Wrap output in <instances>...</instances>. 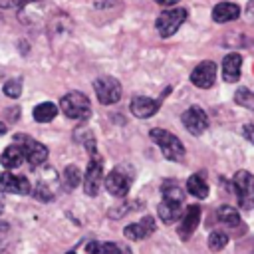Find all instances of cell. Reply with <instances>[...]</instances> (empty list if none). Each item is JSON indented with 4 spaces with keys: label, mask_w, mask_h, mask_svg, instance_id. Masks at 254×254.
Returning a JSON list of instances; mask_svg holds the SVG:
<instances>
[{
    "label": "cell",
    "mask_w": 254,
    "mask_h": 254,
    "mask_svg": "<svg viewBox=\"0 0 254 254\" xmlns=\"http://www.w3.org/2000/svg\"><path fill=\"white\" fill-rule=\"evenodd\" d=\"M242 135H244V139H246V141L254 143V123L244 125V127H242Z\"/></svg>",
    "instance_id": "obj_30"
},
{
    "label": "cell",
    "mask_w": 254,
    "mask_h": 254,
    "mask_svg": "<svg viewBox=\"0 0 254 254\" xmlns=\"http://www.w3.org/2000/svg\"><path fill=\"white\" fill-rule=\"evenodd\" d=\"M85 252L87 254H103V244L101 242H89L85 246Z\"/></svg>",
    "instance_id": "obj_29"
},
{
    "label": "cell",
    "mask_w": 254,
    "mask_h": 254,
    "mask_svg": "<svg viewBox=\"0 0 254 254\" xmlns=\"http://www.w3.org/2000/svg\"><path fill=\"white\" fill-rule=\"evenodd\" d=\"M0 190L12 192V194H28L32 190V187H30V181L26 177L6 171L0 175Z\"/></svg>",
    "instance_id": "obj_9"
},
{
    "label": "cell",
    "mask_w": 254,
    "mask_h": 254,
    "mask_svg": "<svg viewBox=\"0 0 254 254\" xmlns=\"http://www.w3.org/2000/svg\"><path fill=\"white\" fill-rule=\"evenodd\" d=\"M131 113L139 119H145V117H151L159 111V103L151 97H145V95H137L131 99Z\"/></svg>",
    "instance_id": "obj_14"
},
{
    "label": "cell",
    "mask_w": 254,
    "mask_h": 254,
    "mask_svg": "<svg viewBox=\"0 0 254 254\" xmlns=\"http://www.w3.org/2000/svg\"><path fill=\"white\" fill-rule=\"evenodd\" d=\"M60 107H62L64 115L69 117V119L83 121V119H87L91 115V103H89L87 95H83L81 91H69V93H65L62 97V101H60Z\"/></svg>",
    "instance_id": "obj_1"
},
{
    "label": "cell",
    "mask_w": 254,
    "mask_h": 254,
    "mask_svg": "<svg viewBox=\"0 0 254 254\" xmlns=\"http://www.w3.org/2000/svg\"><path fill=\"white\" fill-rule=\"evenodd\" d=\"M157 4H161V6H167V8H171V6H175L177 2H181V0H155Z\"/></svg>",
    "instance_id": "obj_31"
},
{
    "label": "cell",
    "mask_w": 254,
    "mask_h": 254,
    "mask_svg": "<svg viewBox=\"0 0 254 254\" xmlns=\"http://www.w3.org/2000/svg\"><path fill=\"white\" fill-rule=\"evenodd\" d=\"M240 16V8L232 2H220L212 8V20L218 22V24H224V22H232Z\"/></svg>",
    "instance_id": "obj_16"
},
{
    "label": "cell",
    "mask_w": 254,
    "mask_h": 254,
    "mask_svg": "<svg viewBox=\"0 0 254 254\" xmlns=\"http://www.w3.org/2000/svg\"><path fill=\"white\" fill-rule=\"evenodd\" d=\"M216 214H218V220L224 222V224H228V226H234V224L240 222V214H238V210H236L234 206L224 204V206H220V208L216 210Z\"/></svg>",
    "instance_id": "obj_21"
},
{
    "label": "cell",
    "mask_w": 254,
    "mask_h": 254,
    "mask_svg": "<svg viewBox=\"0 0 254 254\" xmlns=\"http://www.w3.org/2000/svg\"><path fill=\"white\" fill-rule=\"evenodd\" d=\"M64 183H65L67 189H75L81 183V175H79V169L75 165L65 167V171H64Z\"/></svg>",
    "instance_id": "obj_24"
},
{
    "label": "cell",
    "mask_w": 254,
    "mask_h": 254,
    "mask_svg": "<svg viewBox=\"0 0 254 254\" xmlns=\"http://www.w3.org/2000/svg\"><path fill=\"white\" fill-rule=\"evenodd\" d=\"M22 145V151H24V159L30 163V165H34V167H40L46 159H48V147L46 145H42L40 141H34V139H30V137H20L18 139Z\"/></svg>",
    "instance_id": "obj_7"
},
{
    "label": "cell",
    "mask_w": 254,
    "mask_h": 254,
    "mask_svg": "<svg viewBox=\"0 0 254 254\" xmlns=\"http://www.w3.org/2000/svg\"><path fill=\"white\" fill-rule=\"evenodd\" d=\"M65 254H75V252H65Z\"/></svg>",
    "instance_id": "obj_33"
},
{
    "label": "cell",
    "mask_w": 254,
    "mask_h": 254,
    "mask_svg": "<svg viewBox=\"0 0 254 254\" xmlns=\"http://www.w3.org/2000/svg\"><path fill=\"white\" fill-rule=\"evenodd\" d=\"M187 190H189L192 196H196V198H206V194H208V185H206V181H204L200 175H192V177H189V181H187Z\"/></svg>",
    "instance_id": "obj_20"
},
{
    "label": "cell",
    "mask_w": 254,
    "mask_h": 254,
    "mask_svg": "<svg viewBox=\"0 0 254 254\" xmlns=\"http://www.w3.org/2000/svg\"><path fill=\"white\" fill-rule=\"evenodd\" d=\"M32 113H34V119H36L38 123H48V121H52V119L58 115V107H56V103H52V101H44V103L36 105Z\"/></svg>",
    "instance_id": "obj_19"
},
{
    "label": "cell",
    "mask_w": 254,
    "mask_h": 254,
    "mask_svg": "<svg viewBox=\"0 0 254 254\" xmlns=\"http://www.w3.org/2000/svg\"><path fill=\"white\" fill-rule=\"evenodd\" d=\"M187 16L189 14H187L185 8H167V10H163L159 14V18H157V30H159V34L163 38L173 36L181 28V24L187 20Z\"/></svg>",
    "instance_id": "obj_4"
},
{
    "label": "cell",
    "mask_w": 254,
    "mask_h": 254,
    "mask_svg": "<svg viewBox=\"0 0 254 254\" xmlns=\"http://www.w3.org/2000/svg\"><path fill=\"white\" fill-rule=\"evenodd\" d=\"M181 119H183L185 129H187L190 135H202L204 129H206V125H208V121H206V113H204L200 107H196V105L189 107V109L183 113Z\"/></svg>",
    "instance_id": "obj_8"
},
{
    "label": "cell",
    "mask_w": 254,
    "mask_h": 254,
    "mask_svg": "<svg viewBox=\"0 0 254 254\" xmlns=\"http://www.w3.org/2000/svg\"><path fill=\"white\" fill-rule=\"evenodd\" d=\"M216 79V65L212 62H200L192 71H190V81L200 87V89H206L214 83Z\"/></svg>",
    "instance_id": "obj_10"
},
{
    "label": "cell",
    "mask_w": 254,
    "mask_h": 254,
    "mask_svg": "<svg viewBox=\"0 0 254 254\" xmlns=\"http://www.w3.org/2000/svg\"><path fill=\"white\" fill-rule=\"evenodd\" d=\"M157 214H159V218H161L165 224H173L175 220H179V218L183 216V214H181V202L163 198L161 204L157 206Z\"/></svg>",
    "instance_id": "obj_17"
},
{
    "label": "cell",
    "mask_w": 254,
    "mask_h": 254,
    "mask_svg": "<svg viewBox=\"0 0 254 254\" xmlns=\"http://www.w3.org/2000/svg\"><path fill=\"white\" fill-rule=\"evenodd\" d=\"M161 192H163V198H167V200L183 202V190H181L175 183H171V181H165V183H163Z\"/></svg>",
    "instance_id": "obj_22"
},
{
    "label": "cell",
    "mask_w": 254,
    "mask_h": 254,
    "mask_svg": "<svg viewBox=\"0 0 254 254\" xmlns=\"http://www.w3.org/2000/svg\"><path fill=\"white\" fill-rule=\"evenodd\" d=\"M103 254H131L129 246L117 244V242H105L103 244Z\"/></svg>",
    "instance_id": "obj_26"
},
{
    "label": "cell",
    "mask_w": 254,
    "mask_h": 254,
    "mask_svg": "<svg viewBox=\"0 0 254 254\" xmlns=\"http://www.w3.org/2000/svg\"><path fill=\"white\" fill-rule=\"evenodd\" d=\"M4 93L8 97H18L22 93V81L20 79H8L4 83Z\"/></svg>",
    "instance_id": "obj_25"
},
{
    "label": "cell",
    "mask_w": 254,
    "mask_h": 254,
    "mask_svg": "<svg viewBox=\"0 0 254 254\" xmlns=\"http://www.w3.org/2000/svg\"><path fill=\"white\" fill-rule=\"evenodd\" d=\"M234 97H236V101H238L240 105H246V107H252V103H254V97H252V95H250V91H248V89H244V87H242V89H238Z\"/></svg>",
    "instance_id": "obj_27"
},
{
    "label": "cell",
    "mask_w": 254,
    "mask_h": 254,
    "mask_svg": "<svg viewBox=\"0 0 254 254\" xmlns=\"http://www.w3.org/2000/svg\"><path fill=\"white\" fill-rule=\"evenodd\" d=\"M30 0H0V6L2 8H22L26 6Z\"/></svg>",
    "instance_id": "obj_28"
},
{
    "label": "cell",
    "mask_w": 254,
    "mask_h": 254,
    "mask_svg": "<svg viewBox=\"0 0 254 254\" xmlns=\"http://www.w3.org/2000/svg\"><path fill=\"white\" fill-rule=\"evenodd\" d=\"M93 89H95V95H97L99 103H103V105L117 103L119 97H121V83L111 75L97 77L93 81Z\"/></svg>",
    "instance_id": "obj_5"
},
{
    "label": "cell",
    "mask_w": 254,
    "mask_h": 254,
    "mask_svg": "<svg viewBox=\"0 0 254 254\" xmlns=\"http://www.w3.org/2000/svg\"><path fill=\"white\" fill-rule=\"evenodd\" d=\"M149 135L159 145V149L163 151V155L169 161H181L185 157V147H183L181 139L175 137L171 131H167V129H151Z\"/></svg>",
    "instance_id": "obj_2"
},
{
    "label": "cell",
    "mask_w": 254,
    "mask_h": 254,
    "mask_svg": "<svg viewBox=\"0 0 254 254\" xmlns=\"http://www.w3.org/2000/svg\"><path fill=\"white\" fill-rule=\"evenodd\" d=\"M101 181H103V165H101V159L99 157H93L89 161L87 171H85V177H83V190L89 196H95L99 192Z\"/></svg>",
    "instance_id": "obj_6"
},
{
    "label": "cell",
    "mask_w": 254,
    "mask_h": 254,
    "mask_svg": "<svg viewBox=\"0 0 254 254\" xmlns=\"http://www.w3.org/2000/svg\"><path fill=\"white\" fill-rule=\"evenodd\" d=\"M198 220H200V206L198 204H190L185 214L181 216V224H179V234L183 240H187L198 226Z\"/></svg>",
    "instance_id": "obj_13"
},
{
    "label": "cell",
    "mask_w": 254,
    "mask_h": 254,
    "mask_svg": "<svg viewBox=\"0 0 254 254\" xmlns=\"http://www.w3.org/2000/svg\"><path fill=\"white\" fill-rule=\"evenodd\" d=\"M153 232H155V220H153V216H143V220L133 222V224H127L123 228V234L129 240H143V238L151 236Z\"/></svg>",
    "instance_id": "obj_12"
},
{
    "label": "cell",
    "mask_w": 254,
    "mask_h": 254,
    "mask_svg": "<svg viewBox=\"0 0 254 254\" xmlns=\"http://www.w3.org/2000/svg\"><path fill=\"white\" fill-rule=\"evenodd\" d=\"M232 187L238 196L240 208L244 210L254 208V175H250L248 171H238L232 179Z\"/></svg>",
    "instance_id": "obj_3"
},
{
    "label": "cell",
    "mask_w": 254,
    "mask_h": 254,
    "mask_svg": "<svg viewBox=\"0 0 254 254\" xmlns=\"http://www.w3.org/2000/svg\"><path fill=\"white\" fill-rule=\"evenodd\" d=\"M240 67H242V56L240 54H228L222 60V79L228 81V83L238 81Z\"/></svg>",
    "instance_id": "obj_15"
},
{
    "label": "cell",
    "mask_w": 254,
    "mask_h": 254,
    "mask_svg": "<svg viewBox=\"0 0 254 254\" xmlns=\"http://www.w3.org/2000/svg\"><path fill=\"white\" fill-rule=\"evenodd\" d=\"M105 189L113 196H125L129 192V177L123 173V169H113L105 177Z\"/></svg>",
    "instance_id": "obj_11"
},
{
    "label": "cell",
    "mask_w": 254,
    "mask_h": 254,
    "mask_svg": "<svg viewBox=\"0 0 254 254\" xmlns=\"http://www.w3.org/2000/svg\"><path fill=\"white\" fill-rule=\"evenodd\" d=\"M4 133H6V125L0 121V135H4Z\"/></svg>",
    "instance_id": "obj_32"
},
{
    "label": "cell",
    "mask_w": 254,
    "mask_h": 254,
    "mask_svg": "<svg viewBox=\"0 0 254 254\" xmlns=\"http://www.w3.org/2000/svg\"><path fill=\"white\" fill-rule=\"evenodd\" d=\"M226 244H228V234L226 232H222V230L210 232V236H208V248L212 252H220Z\"/></svg>",
    "instance_id": "obj_23"
},
{
    "label": "cell",
    "mask_w": 254,
    "mask_h": 254,
    "mask_svg": "<svg viewBox=\"0 0 254 254\" xmlns=\"http://www.w3.org/2000/svg\"><path fill=\"white\" fill-rule=\"evenodd\" d=\"M22 161H24V151H22V147H20L18 143L6 147V149L2 151V155H0V163H2V167H6V169H16V167L22 165Z\"/></svg>",
    "instance_id": "obj_18"
}]
</instances>
